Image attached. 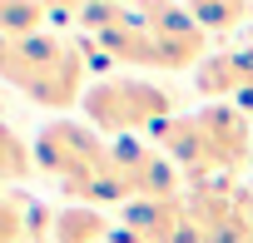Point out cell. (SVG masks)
Returning a JSON list of instances; mask_svg holds the SVG:
<instances>
[{"label":"cell","mask_w":253,"mask_h":243,"mask_svg":"<svg viewBox=\"0 0 253 243\" xmlns=\"http://www.w3.org/2000/svg\"><path fill=\"white\" fill-rule=\"evenodd\" d=\"M248 89H253V45H243V50H213L194 70V94H204L213 104H233Z\"/></svg>","instance_id":"7"},{"label":"cell","mask_w":253,"mask_h":243,"mask_svg":"<svg viewBox=\"0 0 253 243\" xmlns=\"http://www.w3.org/2000/svg\"><path fill=\"white\" fill-rule=\"evenodd\" d=\"M149 144L184 174L189 189L213 184V179H233L248 169L253 159V119L238 104H204L194 114H174L149 134Z\"/></svg>","instance_id":"1"},{"label":"cell","mask_w":253,"mask_h":243,"mask_svg":"<svg viewBox=\"0 0 253 243\" xmlns=\"http://www.w3.org/2000/svg\"><path fill=\"white\" fill-rule=\"evenodd\" d=\"M139 15L149 20V30L159 35V50H164V70H184V65H204L209 60V35L204 25L194 20L189 5H139Z\"/></svg>","instance_id":"5"},{"label":"cell","mask_w":253,"mask_h":243,"mask_svg":"<svg viewBox=\"0 0 253 243\" xmlns=\"http://www.w3.org/2000/svg\"><path fill=\"white\" fill-rule=\"evenodd\" d=\"M30 233V199L0 189V243H25Z\"/></svg>","instance_id":"12"},{"label":"cell","mask_w":253,"mask_h":243,"mask_svg":"<svg viewBox=\"0 0 253 243\" xmlns=\"http://www.w3.org/2000/svg\"><path fill=\"white\" fill-rule=\"evenodd\" d=\"M35 164L45 179L60 184V194L70 203H89V208H109V203H129L119 174H114V154L104 144L99 129H89L84 119H50L35 134Z\"/></svg>","instance_id":"2"},{"label":"cell","mask_w":253,"mask_h":243,"mask_svg":"<svg viewBox=\"0 0 253 243\" xmlns=\"http://www.w3.org/2000/svg\"><path fill=\"white\" fill-rule=\"evenodd\" d=\"M189 10L204 25V35H233L238 25L253 20V5H243V0H199V5H189Z\"/></svg>","instance_id":"10"},{"label":"cell","mask_w":253,"mask_h":243,"mask_svg":"<svg viewBox=\"0 0 253 243\" xmlns=\"http://www.w3.org/2000/svg\"><path fill=\"white\" fill-rule=\"evenodd\" d=\"M248 169H253V159H248Z\"/></svg>","instance_id":"14"},{"label":"cell","mask_w":253,"mask_h":243,"mask_svg":"<svg viewBox=\"0 0 253 243\" xmlns=\"http://www.w3.org/2000/svg\"><path fill=\"white\" fill-rule=\"evenodd\" d=\"M84 55L65 35H35V40H5L0 45V80L15 84L40 109H70L84 99Z\"/></svg>","instance_id":"3"},{"label":"cell","mask_w":253,"mask_h":243,"mask_svg":"<svg viewBox=\"0 0 253 243\" xmlns=\"http://www.w3.org/2000/svg\"><path fill=\"white\" fill-rule=\"evenodd\" d=\"M50 5H20V0H0V35L5 40H35L45 35Z\"/></svg>","instance_id":"11"},{"label":"cell","mask_w":253,"mask_h":243,"mask_svg":"<svg viewBox=\"0 0 253 243\" xmlns=\"http://www.w3.org/2000/svg\"><path fill=\"white\" fill-rule=\"evenodd\" d=\"M109 238H114V223L104 208H89V203L55 208V243H109Z\"/></svg>","instance_id":"8"},{"label":"cell","mask_w":253,"mask_h":243,"mask_svg":"<svg viewBox=\"0 0 253 243\" xmlns=\"http://www.w3.org/2000/svg\"><path fill=\"white\" fill-rule=\"evenodd\" d=\"M248 218H253V189H248Z\"/></svg>","instance_id":"13"},{"label":"cell","mask_w":253,"mask_h":243,"mask_svg":"<svg viewBox=\"0 0 253 243\" xmlns=\"http://www.w3.org/2000/svg\"><path fill=\"white\" fill-rule=\"evenodd\" d=\"M184 223H189V194H179V199H134V203L119 208V228L134 243H174Z\"/></svg>","instance_id":"6"},{"label":"cell","mask_w":253,"mask_h":243,"mask_svg":"<svg viewBox=\"0 0 253 243\" xmlns=\"http://www.w3.org/2000/svg\"><path fill=\"white\" fill-rule=\"evenodd\" d=\"M35 144H25V134H15L5 119H0V184H25L35 174Z\"/></svg>","instance_id":"9"},{"label":"cell","mask_w":253,"mask_h":243,"mask_svg":"<svg viewBox=\"0 0 253 243\" xmlns=\"http://www.w3.org/2000/svg\"><path fill=\"white\" fill-rule=\"evenodd\" d=\"M80 109H84V124L109 139H144L164 119L179 114V94L144 75H104L84 89Z\"/></svg>","instance_id":"4"}]
</instances>
